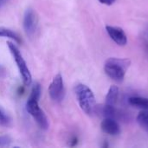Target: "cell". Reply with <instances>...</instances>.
Listing matches in <instances>:
<instances>
[{
	"instance_id": "cell-7",
	"label": "cell",
	"mask_w": 148,
	"mask_h": 148,
	"mask_svg": "<svg viewBox=\"0 0 148 148\" xmlns=\"http://www.w3.org/2000/svg\"><path fill=\"white\" fill-rule=\"evenodd\" d=\"M106 30L111 39L120 46H124L127 42V35L124 30L116 26H106Z\"/></svg>"
},
{
	"instance_id": "cell-13",
	"label": "cell",
	"mask_w": 148,
	"mask_h": 148,
	"mask_svg": "<svg viewBox=\"0 0 148 148\" xmlns=\"http://www.w3.org/2000/svg\"><path fill=\"white\" fill-rule=\"evenodd\" d=\"M10 123V119L0 108V126H2V127H9Z\"/></svg>"
},
{
	"instance_id": "cell-2",
	"label": "cell",
	"mask_w": 148,
	"mask_h": 148,
	"mask_svg": "<svg viewBox=\"0 0 148 148\" xmlns=\"http://www.w3.org/2000/svg\"><path fill=\"white\" fill-rule=\"evenodd\" d=\"M75 93L81 108L87 114H91L95 108V97L93 91L87 85L80 83L75 87Z\"/></svg>"
},
{
	"instance_id": "cell-15",
	"label": "cell",
	"mask_w": 148,
	"mask_h": 148,
	"mask_svg": "<svg viewBox=\"0 0 148 148\" xmlns=\"http://www.w3.org/2000/svg\"><path fill=\"white\" fill-rule=\"evenodd\" d=\"M99 2L106 5H111L115 2V0H99Z\"/></svg>"
},
{
	"instance_id": "cell-6",
	"label": "cell",
	"mask_w": 148,
	"mask_h": 148,
	"mask_svg": "<svg viewBox=\"0 0 148 148\" xmlns=\"http://www.w3.org/2000/svg\"><path fill=\"white\" fill-rule=\"evenodd\" d=\"M37 26V18L33 10L28 9L23 16V29L28 36H32Z\"/></svg>"
},
{
	"instance_id": "cell-4",
	"label": "cell",
	"mask_w": 148,
	"mask_h": 148,
	"mask_svg": "<svg viewBox=\"0 0 148 148\" xmlns=\"http://www.w3.org/2000/svg\"><path fill=\"white\" fill-rule=\"evenodd\" d=\"M38 101L39 100L37 99L29 97L26 103V110L33 117V119L42 129L47 130L49 128V121L43 111L40 108Z\"/></svg>"
},
{
	"instance_id": "cell-16",
	"label": "cell",
	"mask_w": 148,
	"mask_h": 148,
	"mask_svg": "<svg viewBox=\"0 0 148 148\" xmlns=\"http://www.w3.org/2000/svg\"><path fill=\"white\" fill-rule=\"evenodd\" d=\"M6 0H0V6L3 4V3H4V2H5Z\"/></svg>"
},
{
	"instance_id": "cell-12",
	"label": "cell",
	"mask_w": 148,
	"mask_h": 148,
	"mask_svg": "<svg viewBox=\"0 0 148 148\" xmlns=\"http://www.w3.org/2000/svg\"><path fill=\"white\" fill-rule=\"evenodd\" d=\"M137 122L140 127L148 134V109H143V111L138 114Z\"/></svg>"
},
{
	"instance_id": "cell-3",
	"label": "cell",
	"mask_w": 148,
	"mask_h": 148,
	"mask_svg": "<svg viewBox=\"0 0 148 148\" xmlns=\"http://www.w3.org/2000/svg\"><path fill=\"white\" fill-rule=\"evenodd\" d=\"M7 45L9 47V49L16 63V66L18 68L19 73L22 76L23 82L26 86H29L32 82V76L30 74V71L26 64V62L24 61L21 52L19 51L18 48L11 42H7Z\"/></svg>"
},
{
	"instance_id": "cell-14",
	"label": "cell",
	"mask_w": 148,
	"mask_h": 148,
	"mask_svg": "<svg viewBox=\"0 0 148 148\" xmlns=\"http://www.w3.org/2000/svg\"><path fill=\"white\" fill-rule=\"evenodd\" d=\"M10 143V138L9 136L6 135L0 136V147L9 146Z\"/></svg>"
},
{
	"instance_id": "cell-8",
	"label": "cell",
	"mask_w": 148,
	"mask_h": 148,
	"mask_svg": "<svg viewBox=\"0 0 148 148\" xmlns=\"http://www.w3.org/2000/svg\"><path fill=\"white\" fill-rule=\"evenodd\" d=\"M101 130L109 135H118L121 133L120 125L113 118H105L101 124Z\"/></svg>"
},
{
	"instance_id": "cell-10",
	"label": "cell",
	"mask_w": 148,
	"mask_h": 148,
	"mask_svg": "<svg viewBox=\"0 0 148 148\" xmlns=\"http://www.w3.org/2000/svg\"><path fill=\"white\" fill-rule=\"evenodd\" d=\"M128 102L130 105L142 108V109H148V99L145 97H140V96H134L129 98Z\"/></svg>"
},
{
	"instance_id": "cell-9",
	"label": "cell",
	"mask_w": 148,
	"mask_h": 148,
	"mask_svg": "<svg viewBox=\"0 0 148 148\" xmlns=\"http://www.w3.org/2000/svg\"><path fill=\"white\" fill-rule=\"evenodd\" d=\"M118 96H119V88L117 86L112 85L106 96V104L114 107L117 102Z\"/></svg>"
},
{
	"instance_id": "cell-11",
	"label": "cell",
	"mask_w": 148,
	"mask_h": 148,
	"mask_svg": "<svg viewBox=\"0 0 148 148\" xmlns=\"http://www.w3.org/2000/svg\"><path fill=\"white\" fill-rule=\"evenodd\" d=\"M0 37H8L10 38L12 40H14L15 42H16L17 43H21L22 40L21 37L13 30L4 28V27H0Z\"/></svg>"
},
{
	"instance_id": "cell-5",
	"label": "cell",
	"mask_w": 148,
	"mask_h": 148,
	"mask_svg": "<svg viewBox=\"0 0 148 148\" xmlns=\"http://www.w3.org/2000/svg\"><path fill=\"white\" fill-rule=\"evenodd\" d=\"M49 95L55 102H61L65 95L63 79L61 74H57L49 87Z\"/></svg>"
},
{
	"instance_id": "cell-1",
	"label": "cell",
	"mask_w": 148,
	"mask_h": 148,
	"mask_svg": "<svg viewBox=\"0 0 148 148\" xmlns=\"http://www.w3.org/2000/svg\"><path fill=\"white\" fill-rule=\"evenodd\" d=\"M130 66V61L127 59L109 58L104 64L105 73L112 80L121 82L125 77L126 72Z\"/></svg>"
}]
</instances>
